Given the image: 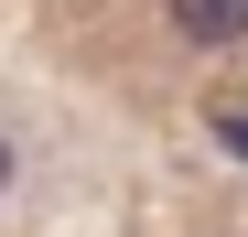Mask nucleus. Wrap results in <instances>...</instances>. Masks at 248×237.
<instances>
[{
    "label": "nucleus",
    "mask_w": 248,
    "mask_h": 237,
    "mask_svg": "<svg viewBox=\"0 0 248 237\" xmlns=\"http://www.w3.org/2000/svg\"><path fill=\"white\" fill-rule=\"evenodd\" d=\"M162 11H173L184 44H237L248 32V0H162Z\"/></svg>",
    "instance_id": "f257e3e1"
},
{
    "label": "nucleus",
    "mask_w": 248,
    "mask_h": 237,
    "mask_svg": "<svg viewBox=\"0 0 248 237\" xmlns=\"http://www.w3.org/2000/svg\"><path fill=\"white\" fill-rule=\"evenodd\" d=\"M0 194H11V140H0Z\"/></svg>",
    "instance_id": "f03ea898"
}]
</instances>
